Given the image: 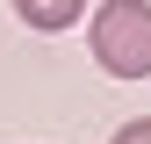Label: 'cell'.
<instances>
[{
    "label": "cell",
    "instance_id": "cell-2",
    "mask_svg": "<svg viewBox=\"0 0 151 144\" xmlns=\"http://www.w3.org/2000/svg\"><path fill=\"white\" fill-rule=\"evenodd\" d=\"M14 14H22L36 36H58V29H79L86 0H14Z\"/></svg>",
    "mask_w": 151,
    "mask_h": 144
},
{
    "label": "cell",
    "instance_id": "cell-3",
    "mask_svg": "<svg viewBox=\"0 0 151 144\" xmlns=\"http://www.w3.org/2000/svg\"><path fill=\"white\" fill-rule=\"evenodd\" d=\"M115 144H151V115H137V122H122V130H115Z\"/></svg>",
    "mask_w": 151,
    "mask_h": 144
},
{
    "label": "cell",
    "instance_id": "cell-1",
    "mask_svg": "<svg viewBox=\"0 0 151 144\" xmlns=\"http://www.w3.org/2000/svg\"><path fill=\"white\" fill-rule=\"evenodd\" d=\"M86 43L108 79H151V0H101Z\"/></svg>",
    "mask_w": 151,
    "mask_h": 144
}]
</instances>
